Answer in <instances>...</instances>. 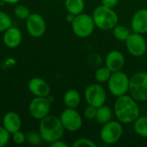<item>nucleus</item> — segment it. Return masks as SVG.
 I'll return each mask as SVG.
<instances>
[{"instance_id": "f257e3e1", "label": "nucleus", "mask_w": 147, "mask_h": 147, "mask_svg": "<svg viewBox=\"0 0 147 147\" xmlns=\"http://www.w3.org/2000/svg\"><path fill=\"white\" fill-rule=\"evenodd\" d=\"M114 115L122 124H131L140 115L139 102L129 94L116 97L114 104Z\"/></svg>"}, {"instance_id": "f03ea898", "label": "nucleus", "mask_w": 147, "mask_h": 147, "mask_svg": "<svg viewBox=\"0 0 147 147\" xmlns=\"http://www.w3.org/2000/svg\"><path fill=\"white\" fill-rule=\"evenodd\" d=\"M38 131L42 140L48 144L62 139L65 134V128L59 117L53 115H48L40 121Z\"/></svg>"}, {"instance_id": "7ed1b4c3", "label": "nucleus", "mask_w": 147, "mask_h": 147, "mask_svg": "<svg viewBox=\"0 0 147 147\" xmlns=\"http://www.w3.org/2000/svg\"><path fill=\"white\" fill-rule=\"evenodd\" d=\"M91 16L96 28L100 30H112L119 23V16L116 11L102 4L96 7Z\"/></svg>"}, {"instance_id": "20e7f679", "label": "nucleus", "mask_w": 147, "mask_h": 147, "mask_svg": "<svg viewBox=\"0 0 147 147\" xmlns=\"http://www.w3.org/2000/svg\"><path fill=\"white\" fill-rule=\"evenodd\" d=\"M128 93L139 102L147 101V71H137L130 77Z\"/></svg>"}, {"instance_id": "39448f33", "label": "nucleus", "mask_w": 147, "mask_h": 147, "mask_svg": "<svg viewBox=\"0 0 147 147\" xmlns=\"http://www.w3.org/2000/svg\"><path fill=\"white\" fill-rule=\"evenodd\" d=\"M71 27L73 34L82 39L90 37L96 28L92 16L84 12L75 16L74 20L71 23Z\"/></svg>"}, {"instance_id": "423d86ee", "label": "nucleus", "mask_w": 147, "mask_h": 147, "mask_svg": "<svg viewBox=\"0 0 147 147\" xmlns=\"http://www.w3.org/2000/svg\"><path fill=\"white\" fill-rule=\"evenodd\" d=\"M130 77L122 71L112 72L108 84V90L115 97L126 95L129 90Z\"/></svg>"}, {"instance_id": "0eeeda50", "label": "nucleus", "mask_w": 147, "mask_h": 147, "mask_svg": "<svg viewBox=\"0 0 147 147\" xmlns=\"http://www.w3.org/2000/svg\"><path fill=\"white\" fill-rule=\"evenodd\" d=\"M122 135V123L117 120H112L103 124L100 131L101 140L108 146H112L119 142Z\"/></svg>"}, {"instance_id": "6e6552de", "label": "nucleus", "mask_w": 147, "mask_h": 147, "mask_svg": "<svg viewBox=\"0 0 147 147\" xmlns=\"http://www.w3.org/2000/svg\"><path fill=\"white\" fill-rule=\"evenodd\" d=\"M84 96L88 105L98 108L106 103L107 92L99 83L90 84L84 91Z\"/></svg>"}, {"instance_id": "1a4fd4ad", "label": "nucleus", "mask_w": 147, "mask_h": 147, "mask_svg": "<svg viewBox=\"0 0 147 147\" xmlns=\"http://www.w3.org/2000/svg\"><path fill=\"white\" fill-rule=\"evenodd\" d=\"M59 119L65 130L68 132H77L83 126V117L77 109L65 108L61 112Z\"/></svg>"}, {"instance_id": "9d476101", "label": "nucleus", "mask_w": 147, "mask_h": 147, "mask_svg": "<svg viewBox=\"0 0 147 147\" xmlns=\"http://www.w3.org/2000/svg\"><path fill=\"white\" fill-rule=\"evenodd\" d=\"M47 97L34 96L28 104V113L35 120L40 121L48 115L51 111V101Z\"/></svg>"}, {"instance_id": "9b49d317", "label": "nucleus", "mask_w": 147, "mask_h": 147, "mask_svg": "<svg viewBox=\"0 0 147 147\" xmlns=\"http://www.w3.org/2000/svg\"><path fill=\"white\" fill-rule=\"evenodd\" d=\"M125 44L127 52L134 57L140 58L146 53L147 40L144 34L133 32L125 41Z\"/></svg>"}, {"instance_id": "f8f14e48", "label": "nucleus", "mask_w": 147, "mask_h": 147, "mask_svg": "<svg viewBox=\"0 0 147 147\" xmlns=\"http://www.w3.org/2000/svg\"><path fill=\"white\" fill-rule=\"evenodd\" d=\"M26 29L30 36L40 38L47 31V22L40 14L31 13L26 20Z\"/></svg>"}, {"instance_id": "ddd939ff", "label": "nucleus", "mask_w": 147, "mask_h": 147, "mask_svg": "<svg viewBox=\"0 0 147 147\" xmlns=\"http://www.w3.org/2000/svg\"><path fill=\"white\" fill-rule=\"evenodd\" d=\"M28 89L34 96L47 97L51 93L49 84L43 78L39 77L32 78L28 83Z\"/></svg>"}, {"instance_id": "4468645a", "label": "nucleus", "mask_w": 147, "mask_h": 147, "mask_svg": "<svg viewBox=\"0 0 147 147\" xmlns=\"http://www.w3.org/2000/svg\"><path fill=\"white\" fill-rule=\"evenodd\" d=\"M125 55L118 50L110 51L104 59V65H106L112 72L121 71L125 66Z\"/></svg>"}, {"instance_id": "2eb2a0df", "label": "nucleus", "mask_w": 147, "mask_h": 147, "mask_svg": "<svg viewBox=\"0 0 147 147\" xmlns=\"http://www.w3.org/2000/svg\"><path fill=\"white\" fill-rule=\"evenodd\" d=\"M22 41V33L16 26L9 27L3 33V42L8 48L14 49L18 47Z\"/></svg>"}, {"instance_id": "dca6fc26", "label": "nucleus", "mask_w": 147, "mask_h": 147, "mask_svg": "<svg viewBox=\"0 0 147 147\" xmlns=\"http://www.w3.org/2000/svg\"><path fill=\"white\" fill-rule=\"evenodd\" d=\"M131 29L134 33L147 34V9H140L134 12L131 18Z\"/></svg>"}, {"instance_id": "f3484780", "label": "nucleus", "mask_w": 147, "mask_h": 147, "mask_svg": "<svg viewBox=\"0 0 147 147\" xmlns=\"http://www.w3.org/2000/svg\"><path fill=\"white\" fill-rule=\"evenodd\" d=\"M3 127L10 134H14L16 131L21 130L22 127V118L20 115L15 111L7 112L3 117Z\"/></svg>"}, {"instance_id": "a211bd4d", "label": "nucleus", "mask_w": 147, "mask_h": 147, "mask_svg": "<svg viewBox=\"0 0 147 147\" xmlns=\"http://www.w3.org/2000/svg\"><path fill=\"white\" fill-rule=\"evenodd\" d=\"M81 101V95L76 89H70L66 90L63 96V102L65 108L77 109L80 105Z\"/></svg>"}, {"instance_id": "6ab92c4d", "label": "nucleus", "mask_w": 147, "mask_h": 147, "mask_svg": "<svg viewBox=\"0 0 147 147\" xmlns=\"http://www.w3.org/2000/svg\"><path fill=\"white\" fill-rule=\"evenodd\" d=\"M114 110H112L109 106L103 104L96 109V121L99 124H105L113 120L114 116Z\"/></svg>"}, {"instance_id": "aec40b11", "label": "nucleus", "mask_w": 147, "mask_h": 147, "mask_svg": "<svg viewBox=\"0 0 147 147\" xmlns=\"http://www.w3.org/2000/svg\"><path fill=\"white\" fill-rule=\"evenodd\" d=\"M65 8L67 13L78 16L84 12L85 2L84 0H65Z\"/></svg>"}, {"instance_id": "412c9836", "label": "nucleus", "mask_w": 147, "mask_h": 147, "mask_svg": "<svg viewBox=\"0 0 147 147\" xmlns=\"http://www.w3.org/2000/svg\"><path fill=\"white\" fill-rule=\"evenodd\" d=\"M133 124L135 134L140 137L147 139V115H140Z\"/></svg>"}, {"instance_id": "4be33fe9", "label": "nucleus", "mask_w": 147, "mask_h": 147, "mask_svg": "<svg viewBox=\"0 0 147 147\" xmlns=\"http://www.w3.org/2000/svg\"><path fill=\"white\" fill-rule=\"evenodd\" d=\"M112 33L115 40L119 41H124V42L131 34V31L127 27L124 25H121L119 23L112 29Z\"/></svg>"}, {"instance_id": "5701e85b", "label": "nucleus", "mask_w": 147, "mask_h": 147, "mask_svg": "<svg viewBox=\"0 0 147 147\" xmlns=\"http://www.w3.org/2000/svg\"><path fill=\"white\" fill-rule=\"evenodd\" d=\"M111 74H112V71L106 65H103V66H100L99 68L96 70L94 78L96 83L105 84L109 81Z\"/></svg>"}, {"instance_id": "b1692460", "label": "nucleus", "mask_w": 147, "mask_h": 147, "mask_svg": "<svg viewBox=\"0 0 147 147\" xmlns=\"http://www.w3.org/2000/svg\"><path fill=\"white\" fill-rule=\"evenodd\" d=\"M42 138L39 133V131H28L26 134V142L32 146H37L39 145H40V143L42 142Z\"/></svg>"}, {"instance_id": "393cba45", "label": "nucleus", "mask_w": 147, "mask_h": 147, "mask_svg": "<svg viewBox=\"0 0 147 147\" xmlns=\"http://www.w3.org/2000/svg\"><path fill=\"white\" fill-rule=\"evenodd\" d=\"M12 25L13 21L11 16L8 13L0 10V33H3Z\"/></svg>"}, {"instance_id": "a878e982", "label": "nucleus", "mask_w": 147, "mask_h": 147, "mask_svg": "<svg viewBox=\"0 0 147 147\" xmlns=\"http://www.w3.org/2000/svg\"><path fill=\"white\" fill-rule=\"evenodd\" d=\"M14 14L15 16L20 19V20H27L28 17L30 16V10L29 9L24 5V4H16L15 9H14Z\"/></svg>"}, {"instance_id": "bb28decb", "label": "nucleus", "mask_w": 147, "mask_h": 147, "mask_svg": "<svg viewBox=\"0 0 147 147\" xmlns=\"http://www.w3.org/2000/svg\"><path fill=\"white\" fill-rule=\"evenodd\" d=\"M73 147H96V143L89 138H79L72 144Z\"/></svg>"}, {"instance_id": "cd10ccee", "label": "nucleus", "mask_w": 147, "mask_h": 147, "mask_svg": "<svg viewBox=\"0 0 147 147\" xmlns=\"http://www.w3.org/2000/svg\"><path fill=\"white\" fill-rule=\"evenodd\" d=\"M11 139V134L3 127L0 126V147L7 146Z\"/></svg>"}, {"instance_id": "c85d7f7f", "label": "nucleus", "mask_w": 147, "mask_h": 147, "mask_svg": "<svg viewBox=\"0 0 147 147\" xmlns=\"http://www.w3.org/2000/svg\"><path fill=\"white\" fill-rule=\"evenodd\" d=\"M11 140L16 145L21 146L26 142V134H24L21 130L16 131L11 134Z\"/></svg>"}, {"instance_id": "c756f323", "label": "nucleus", "mask_w": 147, "mask_h": 147, "mask_svg": "<svg viewBox=\"0 0 147 147\" xmlns=\"http://www.w3.org/2000/svg\"><path fill=\"white\" fill-rule=\"evenodd\" d=\"M96 109L94 106L88 105L84 109V117L87 120H94L96 119Z\"/></svg>"}, {"instance_id": "7c9ffc66", "label": "nucleus", "mask_w": 147, "mask_h": 147, "mask_svg": "<svg viewBox=\"0 0 147 147\" xmlns=\"http://www.w3.org/2000/svg\"><path fill=\"white\" fill-rule=\"evenodd\" d=\"M119 1L120 0H101L102 5L109 7V8H112V9L117 6V4L119 3Z\"/></svg>"}, {"instance_id": "2f4dec72", "label": "nucleus", "mask_w": 147, "mask_h": 147, "mask_svg": "<svg viewBox=\"0 0 147 147\" xmlns=\"http://www.w3.org/2000/svg\"><path fill=\"white\" fill-rule=\"evenodd\" d=\"M50 146L52 147H68V144L65 143V141H63L60 139L59 140H56V141L53 142L52 144H50Z\"/></svg>"}, {"instance_id": "473e14b6", "label": "nucleus", "mask_w": 147, "mask_h": 147, "mask_svg": "<svg viewBox=\"0 0 147 147\" xmlns=\"http://www.w3.org/2000/svg\"><path fill=\"white\" fill-rule=\"evenodd\" d=\"M21 0H1L2 3L7 4H17Z\"/></svg>"}, {"instance_id": "72a5a7b5", "label": "nucleus", "mask_w": 147, "mask_h": 147, "mask_svg": "<svg viewBox=\"0 0 147 147\" xmlns=\"http://www.w3.org/2000/svg\"><path fill=\"white\" fill-rule=\"evenodd\" d=\"M74 18H75V16H73V15H71V14H70V13H67L66 17H65L66 21H67L69 23H71L72 21L74 20Z\"/></svg>"}]
</instances>
